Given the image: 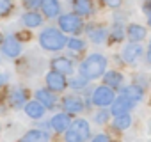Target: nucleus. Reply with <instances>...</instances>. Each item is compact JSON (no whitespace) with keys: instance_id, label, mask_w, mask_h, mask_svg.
I'll use <instances>...</instances> for the list:
<instances>
[{"instance_id":"1","label":"nucleus","mask_w":151,"mask_h":142,"mask_svg":"<svg viewBox=\"0 0 151 142\" xmlns=\"http://www.w3.org/2000/svg\"><path fill=\"white\" fill-rule=\"evenodd\" d=\"M78 71H80V77H84L87 82L96 80V78L103 77L107 71V57L101 53H91L89 57H86L80 62Z\"/></svg>"},{"instance_id":"2","label":"nucleus","mask_w":151,"mask_h":142,"mask_svg":"<svg viewBox=\"0 0 151 142\" xmlns=\"http://www.w3.org/2000/svg\"><path fill=\"white\" fill-rule=\"evenodd\" d=\"M37 39H39V46L46 52H60L62 48H66L68 43L66 34H62L57 27H46Z\"/></svg>"},{"instance_id":"3","label":"nucleus","mask_w":151,"mask_h":142,"mask_svg":"<svg viewBox=\"0 0 151 142\" xmlns=\"http://www.w3.org/2000/svg\"><path fill=\"white\" fill-rule=\"evenodd\" d=\"M59 23V30L62 34H69V36H78L82 30H86L84 27V20L80 16H77L75 13H68V14H60L57 18Z\"/></svg>"},{"instance_id":"4","label":"nucleus","mask_w":151,"mask_h":142,"mask_svg":"<svg viewBox=\"0 0 151 142\" xmlns=\"http://www.w3.org/2000/svg\"><path fill=\"white\" fill-rule=\"evenodd\" d=\"M89 100H91V103L96 105L98 108H107V107H110V105L114 103L116 93H114L110 87H107V85H98V87L93 89Z\"/></svg>"},{"instance_id":"5","label":"nucleus","mask_w":151,"mask_h":142,"mask_svg":"<svg viewBox=\"0 0 151 142\" xmlns=\"http://www.w3.org/2000/svg\"><path fill=\"white\" fill-rule=\"evenodd\" d=\"M0 50H2V53H4L6 57H9V59H16V57L22 55V52H23V44H22V41H20L18 36L9 34V36L4 37L2 44H0Z\"/></svg>"},{"instance_id":"6","label":"nucleus","mask_w":151,"mask_h":142,"mask_svg":"<svg viewBox=\"0 0 151 142\" xmlns=\"http://www.w3.org/2000/svg\"><path fill=\"white\" fill-rule=\"evenodd\" d=\"M62 110L68 114V115H77V114H82L87 105L84 101V98L77 96V94H69V96H64L62 98Z\"/></svg>"},{"instance_id":"7","label":"nucleus","mask_w":151,"mask_h":142,"mask_svg":"<svg viewBox=\"0 0 151 142\" xmlns=\"http://www.w3.org/2000/svg\"><path fill=\"white\" fill-rule=\"evenodd\" d=\"M7 101L13 108H22L27 105L29 101V91L22 85H13L9 89V94H7Z\"/></svg>"},{"instance_id":"8","label":"nucleus","mask_w":151,"mask_h":142,"mask_svg":"<svg viewBox=\"0 0 151 142\" xmlns=\"http://www.w3.org/2000/svg\"><path fill=\"white\" fill-rule=\"evenodd\" d=\"M45 84H46V89H50L52 93H62L68 89V80L64 75L57 73V71H48L46 77H45Z\"/></svg>"},{"instance_id":"9","label":"nucleus","mask_w":151,"mask_h":142,"mask_svg":"<svg viewBox=\"0 0 151 142\" xmlns=\"http://www.w3.org/2000/svg\"><path fill=\"white\" fill-rule=\"evenodd\" d=\"M50 66H52V71H57L60 75H73L75 71V64L69 57H64V55H59V57H53L50 60Z\"/></svg>"},{"instance_id":"10","label":"nucleus","mask_w":151,"mask_h":142,"mask_svg":"<svg viewBox=\"0 0 151 142\" xmlns=\"http://www.w3.org/2000/svg\"><path fill=\"white\" fill-rule=\"evenodd\" d=\"M121 57L124 64H135L142 57V46L140 43H126L121 50Z\"/></svg>"},{"instance_id":"11","label":"nucleus","mask_w":151,"mask_h":142,"mask_svg":"<svg viewBox=\"0 0 151 142\" xmlns=\"http://www.w3.org/2000/svg\"><path fill=\"white\" fill-rule=\"evenodd\" d=\"M69 126H71V115H68L66 112L53 114L48 121V128H52L55 133H64Z\"/></svg>"},{"instance_id":"12","label":"nucleus","mask_w":151,"mask_h":142,"mask_svg":"<svg viewBox=\"0 0 151 142\" xmlns=\"http://www.w3.org/2000/svg\"><path fill=\"white\" fill-rule=\"evenodd\" d=\"M34 96H36V101H39L45 108H48V110H53L55 107H57V96H55V93H52L50 89H46V87H41V89H37L36 93H34Z\"/></svg>"},{"instance_id":"13","label":"nucleus","mask_w":151,"mask_h":142,"mask_svg":"<svg viewBox=\"0 0 151 142\" xmlns=\"http://www.w3.org/2000/svg\"><path fill=\"white\" fill-rule=\"evenodd\" d=\"M103 85L110 87L112 91H117L124 85V77L121 71L117 69H110V71H105V75H103Z\"/></svg>"},{"instance_id":"14","label":"nucleus","mask_w":151,"mask_h":142,"mask_svg":"<svg viewBox=\"0 0 151 142\" xmlns=\"http://www.w3.org/2000/svg\"><path fill=\"white\" fill-rule=\"evenodd\" d=\"M119 91H121V96H123L124 100L132 101L133 105L139 103V101H142V98H144L142 87H140V85H135V84H132V85H123Z\"/></svg>"},{"instance_id":"15","label":"nucleus","mask_w":151,"mask_h":142,"mask_svg":"<svg viewBox=\"0 0 151 142\" xmlns=\"http://www.w3.org/2000/svg\"><path fill=\"white\" fill-rule=\"evenodd\" d=\"M43 11V18L48 20H55L60 16V2L59 0H41V7Z\"/></svg>"},{"instance_id":"16","label":"nucleus","mask_w":151,"mask_h":142,"mask_svg":"<svg viewBox=\"0 0 151 142\" xmlns=\"http://www.w3.org/2000/svg\"><path fill=\"white\" fill-rule=\"evenodd\" d=\"M69 128L82 138V142H87V140L91 138V124H89V121H86V119H82V117L71 121V126H69Z\"/></svg>"},{"instance_id":"17","label":"nucleus","mask_w":151,"mask_h":142,"mask_svg":"<svg viewBox=\"0 0 151 142\" xmlns=\"http://www.w3.org/2000/svg\"><path fill=\"white\" fill-rule=\"evenodd\" d=\"M73 13L80 18H89L94 13L93 0H73Z\"/></svg>"},{"instance_id":"18","label":"nucleus","mask_w":151,"mask_h":142,"mask_svg":"<svg viewBox=\"0 0 151 142\" xmlns=\"http://www.w3.org/2000/svg\"><path fill=\"white\" fill-rule=\"evenodd\" d=\"M133 108V103L132 101H128V100H124L123 96H116V100H114V103L110 105V115L112 117H116V115H123V114H130V110Z\"/></svg>"},{"instance_id":"19","label":"nucleus","mask_w":151,"mask_h":142,"mask_svg":"<svg viewBox=\"0 0 151 142\" xmlns=\"http://www.w3.org/2000/svg\"><path fill=\"white\" fill-rule=\"evenodd\" d=\"M23 110H25V115H27L29 119H34V121L43 119V117H45V112H46V108H45L39 101H36V100L27 101V105L23 107Z\"/></svg>"},{"instance_id":"20","label":"nucleus","mask_w":151,"mask_h":142,"mask_svg":"<svg viewBox=\"0 0 151 142\" xmlns=\"http://www.w3.org/2000/svg\"><path fill=\"white\" fill-rule=\"evenodd\" d=\"M22 23L25 29H37L43 25V14H39L37 11H25L22 14Z\"/></svg>"},{"instance_id":"21","label":"nucleus","mask_w":151,"mask_h":142,"mask_svg":"<svg viewBox=\"0 0 151 142\" xmlns=\"http://www.w3.org/2000/svg\"><path fill=\"white\" fill-rule=\"evenodd\" d=\"M124 37H126V27L123 23V18H117V20H114V25L109 32V39L112 43H121V41H124Z\"/></svg>"},{"instance_id":"22","label":"nucleus","mask_w":151,"mask_h":142,"mask_svg":"<svg viewBox=\"0 0 151 142\" xmlns=\"http://www.w3.org/2000/svg\"><path fill=\"white\" fill-rule=\"evenodd\" d=\"M18 142H50V133L46 130H29Z\"/></svg>"},{"instance_id":"23","label":"nucleus","mask_w":151,"mask_h":142,"mask_svg":"<svg viewBox=\"0 0 151 142\" xmlns=\"http://www.w3.org/2000/svg\"><path fill=\"white\" fill-rule=\"evenodd\" d=\"M87 34H89V39L91 43L94 44H103L107 39H109V30L101 25H96V27H87Z\"/></svg>"},{"instance_id":"24","label":"nucleus","mask_w":151,"mask_h":142,"mask_svg":"<svg viewBox=\"0 0 151 142\" xmlns=\"http://www.w3.org/2000/svg\"><path fill=\"white\" fill-rule=\"evenodd\" d=\"M146 29L142 27V25H139V23H130V25H126V36H128V39L132 41V43H140L142 39H146Z\"/></svg>"},{"instance_id":"25","label":"nucleus","mask_w":151,"mask_h":142,"mask_svg":"<svg viewBox=\"0 0 151 142\" xmlns=\"http://www.w3.org/2000/svg\"><path fill=\"white\" fill-rule=\"evenodd\" d=\"M132 126V114H123V115H116L112 121V128H116L117 131H124Z\"/></svg>"},{"instance_id":"26","label":"nucleus","mask_w":151,"mask_h":142,"mask_svg":"<svg viewBox=\"0 0 151 142\" xmlns=\"http://www.w3.org/2000/svg\"><path fill=\"white\" fill-rule=\"evenodd\" d=\"M66 46L69 48V50H73V52H84L86 48H87V43L84 41V39H80V37H77V36H71V37H68V43H66Z\"/></svg>"},{"instance_id":"27","label":"nucleus","mask_w":151,"mask_h":142,"mask_svg":"<svg viewBox=\"0 0 151 142\" xmlns=\"http://www.w3.org/2000/svg\"><path fill=\"white\" fill-rule=\"evenodd\" d=\"M68 87H71L73 91H82V89H87V80H86L84 77H80V75L71 77V78L68 80Z\"/></svg>"},{"instance_id":"28","label":"nucleus","mask_w":151,"mask_h":142,"mask_svg":"<svg viewBox=\"0 0 151 142\" xmlns=\"http://www.w3.org/2000/svg\"><path fill=\"white\" fill-rule=\"evenodd\" d=\"M14 11V2L13 0H0V18H6Z\"/></svg>"},{"instance_id":"29","label":"nucleus","mask_w":151,"mask_h":142,"mask_svg":"<svg viewBox=\"0 0 151 142\" xmlns=\"http://www.w3.org/2000/svg\"><path fill=\"white\" fill-rule=\"evenodd\" d=\"M109 119H110V112H109L107 108H100V110L93 115V121H94L96 124H107Z\"/></svg>"},{"instance_id":"30","label":"nucleus","mask_w":151,"mask_h":142,"mask_svg":"<svg viewBox=\"0 0 151 142\" xmlns=\"http://www.w3.org/2000/svg\"><path fill=\"white\" fill-rule=\"evenodd\" d=\"M64 140H66V142H82V138L75 133L71 128H68V130L64 131Z\"/></svg>"},{"instance_id":"31","label":"nucleus","mask_w":151,"mask_h":142,"mask_svg":"<svg viewBox=\"0 0 151 142\" xmlns=\"http://www.w3.org/2000/svg\"><path fill=\"white\" fill-rule=\"evenodd\" d=\"M23 6L27 11H36L41 7V0H23Z\"/></svg>"},{"instance_id":"32","label":"nucleus","mask_w":151,"mask_h":142,"mask_svg":"<svg viewBox=\"0 0 151 142\" xmlns=\"http://www.w3.org/2000/svg\"><path fill=\"white\" fill-rule=\"evenodd\" d=\"M91 142H112V138L107 135V133H98V135H94L93 137V140Z\"/></svg>"},{"instance_id":"33","label":"nucleus","mask_w":151,"mask_h":142,"mask_svg":"<svg viewBox=\"0 0 151 142\" xmlns=\"http://www.w3.org/2000/svg\"><path fill=\"white\" fill-rule=\"evenodd\" d=\"M103 4L109 6V7H112V9H117L121 6V0H103Z\"/></svg>"},{"instance_id":"34","label":"nucleus","mask_w":151,"mask_h":142,"mask_svg":"<svg viewBox=\"0 0 151 142\" xmlns=\"http://www.w3.org/2000/svg\"><path fill=\"white\" fill-rule=\"evenodd\" d=\"M144 9H146V16H147V25L151 27V2H147L144 6Z\"/></svg>"},{"instance_id":"35","label":"nucleus","mask_w":151,"mask_h":142,"mask_svg":"<svg viewBox=\"0 0 151 142\" xmlns=\"http://www.w3.org/2000/svg\"><path fill=\"white\" fill-rule=\"evenodd\" d=\"M7 80H9V77H7L6 73H0V89L6 85V82H7Z\"/></svg>"},{"instance_id":"36","label":"nucleus","mask_w":151,"mask_h":142,"mask_svg":"<svg viewBox=\"0 0 151 142\" xmlns=\"http://www.w3.org/2000/svg\"><path fill=\"white\" fill-rule=\"evenodd\" d=\"M146 62H147V64H151V41H149L147 50H146Z\"/></svg>"},{"instance_id":"37","label":"nucleus","mask_w":151,"mask_h":142,"mask_svg":"<svg viewBox=\"0 0 151 142\" xmlns=\"http://www.w3.org/2000/svg\"><path fill=\"white\" fill-rule=\"evenodd\" d=\"M2 41H4V34L0 32V44H2Z\"/></svg>"},{"instance_id":"38","label":"nucleus","mask_w":151,"mask_h":142,"mask_svg":"<svg viewBox=\"0 0 151 142\" xmlns=\"http://www.w3.org/2000/svg\"><path fill=\"white\" fill-rule=\"evenodd\" d=\"M0 131H2V123H0Z\"/></svg>"}]
</instances>
